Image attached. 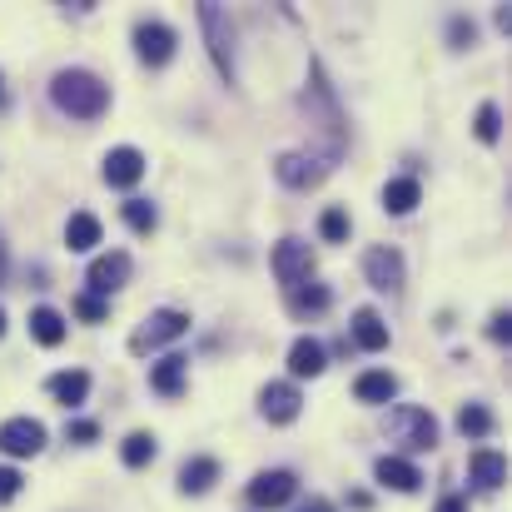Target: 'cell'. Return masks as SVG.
I'll use <instances>...</instances> for the list:
<instances>
[{
  "label": "cell",
  "mask_w": 512,
  "mask_h": 512,
  "mask_svg": "<svg viewBox=\"0 0 512 512\" xmlns=\"http://www.w3.org/2000/svg\"><path fill=\"white\" fill-rule=\"evenodd\" d=\"M50 100H55V110L70 115V120H100L105 105H110V85H105L95 70H55Z\"/></svg>",
  "instance_id": "obj_1"
},
{
  "label": "cell",
  "mask_w": 512,
  "mask_h": 512,
  "mask_svg": "<svg viewBox=\"0 0 512 512\" xmlns=\"http://www.w3.org/2000/svg\"><path fill=\"white\" fill-rule=\"evenodd\" d=\"M304 115H309V125H319L324 135H329V160H339L343 155V110L339 100H334V85L324 80V70L314 65V85L304 90Z\"/></svg>",
  "instance_id": "obj_2"
},
{
  "label": "cell",
  "mask_w": 512,
  "mask_h": 512,
  "mask_svg": "<svg viewBox=\"0 0 512 512\" xmlns=\"http://www.w3.org/2000/svg\"><path fill=\"white\" fill-rule=\"evenodd\" d=\"M199 25H204V35H209V55H214L224 85H234V80H239V65H234V30H229V15H224L214 0H204V5H199Z\"/></svg>",
  "instance_id": "obj_3"
},
{
  "label": "cell",
  "mask_w": 512,
  "mask_h": 512,
  "mask_svg": "<svg viewBox=\"0 0 512 512\" xmlns=\"http://www.w3.org/2000/svg\"><path fill=\"white\" fill-rule=\"evenodd\" d=\"M388 433L403 448H413V453H433L438 448V418L428 408H393L388 413Z\"/></svg>",
  "instance_id": "obj_4"
},
{
  "label": "cell",
  "mask_w": 512,
  "mask_h": 512,
  "mask_svg": "<svg viewBox=\"0 0 512 512\" xmlns=\"http://www.w3.org/2000/svg\"><path fill=\"white\" fill-rule=\"evenodd\" d=\"M189 334V314H179V309H155L135 334H130V353H155V348H165V343H174V339H184Z\"/></svg>",
  "instance_id": "obj_5"
},
{
  "label": "cell",
  "mask_w": 512,
  "mask_h": 512,
  "mask_svg": "<svg viewBox=\"0 0 512 512\" xmlns=\"http://www.w3.org/2000/svg\"><path fill=\"white\" fill-rule=\"evenodd\" d=\"M269 264H274V279H279L284 289H299V284H309V274H314V249H309L304 239H284Z\"/></svg>",
  "instance_id": "obj_6"
},
{
  "label": "cell",
  "mask_w": 512,
  "mask_h": 512,
  "mask_svg": "<svg viewBox=\"0 0 512 512\" xmlns=\"http://www.w3.org/2000/svg\"><path fill=\"white\" fill-rule=\"evenodd\" d=\"M174 45H179V35H174L165 20H140V25H135V55H140L150 70L170 65V60H174Z\"/></svg>",
  "instance_id": "obj_7"
},
{
  "label": "cell",
  "mask_w": 512,
  "mask_h": 512,
  "mask_svg": "<svg viewBox=\"0 0 512 512\" xmlns=\"http://www.w3.org/2000/svg\"><path fill=\"white\" fill-rule=\"evenodd\" d=\"M45 448V423L40 418H5L0 423V453L5 458H35Z\"/></svg>",
  "instance_id": "obj_8"
},
{
  "label": "cell",
  "mask_w": 512,
  "mask_h": 512,
  "mask_svg": "<svg viewBox=\"0 0 512 512\" xmlns=\"http://www.w3.org/2000/svg\"><path fill=\"white\" fill-rule=\"evenodd\" d=\"M329 170H334V165H329L324 155H304V150H289V155H279V160H274L279 184H289V189H314Z\"/></svg>",
  "instance_id": "obj_9"
},
{
  "label": "cell",
  "mask_w": 512,
  "mask_h": 512,
  "mask_svg": "<svg viewBox=\"0 0 512 512\" xmlns=\"http://www.w3.org/2000/svg\"><path fill=\"white\" fill-rule=\"evenodd\" d=\"M363 274H368V284H373L378 294H398V289H403V254L388 249V244H373V249L363 254Z\"/></svg>",
  "instance_id": "obj_10"
},
{
  "label": "cell",
  "mask_w": 512,
  "mask_h": 512,
  "mask_svg": "<svg viewBox=\"0 0 512 512\" xmlns=\"http://www.w3.org/2000/svg\"><path fill=\"white\" fill-rule=\"evenodd\" d=\"M294 493H299V478H294L289 468H269V473H259V478L249 483V503H254V508H264V512L284 508Z\"/></svg>",
  "instance_id": "obj_11"
},
{
  "label": "cell",
  "mask_w": 512,
  "mask_h": 512,
  "mask_svg": "<svg viewBox=\"0 0 512 512\" xmlns=\"http://www.w3.org/2000/svg\"><path fill=\"white\" fill-rule=\"evenodd\" d=\"M85 294H95V299H105V294H115V289H125L130 284V254H100L95 264H90V274H85Z\"/></svg>",
  "instance_id": "obj_12"
},
{
  "label": "cell",
  "mask_w": 512,
  "mask_h": 512,
  "mask_svg": "<svg viewBox=\"0 0 512 512\" xmlns=\"http://www.w3.org/2000/svg\"><path fill=\"white\" fill-rule=\"evenodd\" d=\"M100 174H105V184H110V189H135V184L145 179V155H140L135 145H120V150H110V155H105Z\"/></svg>",
  "instance_id": "obj_13"
},
{
  "label": "cell",
  "mask_w": 512,
  "mask_h": 512,
  "mask_svg": "<svg viewBox=\"0 0 512 512\" xmlns=\"http://www.w3.org/2000/svg\"><path fill=\"white\" fill-rule=\"evenodd\" d=\"M299 408H304V398H299L294 383H264V388H259V413H264L269 423H294Z\"/></svg>",
  "instance_id": "obj_14"
},
{
  "label": "cell",
  "mask_w": 512,
  "mask_h": 512,
  "mask_svg": "<svg viewBox=\"0 0 512 512\" xmlns=\"http://www.w3.org/2000/svg\"><path fill=\"white\" fill-rule=\"evenodd\" d=\"M468 483H473L478 493H498V488L508 483V458H503L498 448H478V453L468 458Z\"/></svg>",
  "instance_id": "obj_15"
},
{
  "label": "cell",
  "mask_w": 512,
  "mask_h": 512,
  "mask_svg": "<svg viewBox=\"0 0 512 512\" xmlns=\"http://www.w3.org/2000/svg\"><path fill=\"white\" fill-rule=\"evenodd\" d=\"M373 478H378L383 488H393V493H418V488H423V473H418L408 458H393V453L373 463Z\"/></svg>",
  "instance_id": "obj_16"
},
{
  "label": "cell",
  "mask_w": 512,
  "mask_h": 512,
  "mask_svg": "<svg viewBox=\"0 0 512 512\" xmlns=\"http://www.w3.org/2000/svg\"><path fill=\"white\" fill-rule=\"evenodd\" d=\"M353 398L358 403H393L398 398V378L388 373V368H368V373H358V383H353Z\"/></svg>",
  "instance_id": "obj_17"
},
{
  "label": "cell",
  "mask_w": 512,
  "mask_h": 512,
  "mask_svg": "<svg viewBox=\"0 0 512 512\" xmlns=\"http://www.w3.org/2000/svg\"><path fill=\"white\" fill-rule=\"evenodd\" d=\"M214 483H219V463H214V458H189V463L179 468V493H184V498H204Z\"/></svg>",
  "instance_id": "obj_18"
},
{
  "label": "cell",
  "mask_w": 512,
  "mask_h": 512,
  "mask_svg": "<svg viewBox=\"0 0 512 512\" xmlns=\"http://www.w3.org/2000/svg\"><path fill=\"white\" fill-rule=\"evenodd\" d=\"M324 368H329L324 343L319 339H294V348H289V373H294V378H319Z\"/></svg>",
  "instance_id": "obj_19"
},
{
  "label": "cell",
  "mask_w": 512,
  "mask_h": 512,
  "mask_svg": "<svg viewBox=\"0 0 512 512\" xmlns=\"http://www.w3.org/2000/svg\"><path fill=\"white\" fill-rule=\"evenodd\" d=\"M348 329H353V343H358L363 353H383V348H388V324L378 319V309H358Z\"/></svg>",
  "instance_id": "obj_20"
},
{
  "label": "cell",
  "mask_w": 512,
  "mask_h": 512,
  "mask_svg": "<svg viewBox=\"0 0 512 512\" xmlns=\"http://www.w3.org/2000/svg\"><path fill=\"white\" fill-rule=\"evenodd\" d=\"M184 373H189V358L165 353V358L150 368V388H155V393H165V398H179V393H184Z\"/></svg>",
  "instance_id": "obj_21"
},
{
  "label": "cell",
  "mask_w": 512,
  "mask_h": 512,
  "mask_svg": "<svg viewBox=\"0 0 512 512\" xmlns=\"http://www.w3.org/2000/svg\"><path fill=\"white\" fill-rule=\"evenodd\" d=\"M45 388H50V398H55V403H65V408H80V403L90 398V373H80V368H65V373H55Z\"/></svg>",
  "instance_id": "obj_22"
},
{
  "label": "cell",
  "mask_w": 512,
  "mask_h": 512,
  "mask_svg": "<svg viewBox=\"0 0 512 512\" xmlns=\"http://www.w3.org/2000/svg\"><path fill=\"white\" fill-rule=\"evenodd\" d=\"M289 294V314L294 319H304V314H324L329 304H334V294L324 289V284H299V289H284Z\"/></svg>",
  "instance_id": "obj_23"
},
{
  "label": "cell",
  "mask_w": 512,
  "mask_h": 512,
  "mask_svg": "<svg viewBox=\"0 0 512 512\" xmlns=\"http://www.w3.org/2000/svg\"><path fill=\"white\" fill-rule=\"evenodd\" d=\"M30 339L45 343V348H55V343H65V314L60 309H30Z\"/></svg>",
  "instance_id": "obj_24"
},
{
  "label": "cell",
  "mask_w": 512,
  "mask_h": 512,
  "mask_svg": "<svg viewBox=\"0 0 512 512\" xmlns=\"http://www.w3.org/2000/svg\"><path fill=\"white\" fill-rule=\"evenodd\" d=\"M418 199H423L418 179H388V184H383V209H388V214H413Z\"/></svg>",
  "instance_id": "obj_25"
},
{
  "label": "cell",
  "mask_w": 512,
  "mask_h": 512,
  "mask_svg": "<svg viewBox=\"0 0 512 512\" xmlns=\"http://www.w3.org/2000/svg\"><path fill=\"white\" fill-rule=\"evenodd\" d=\"M65 244H70V254H90V249L100 244V219H95V214H70Z\"/></svg>",
  "instance_id": "obj_26"
},
{
  "label": "cell",
  "mask_w": 512,
  "mask_h": 512,
  "mask_svg": "<svg viewBox=\"0 0 512 512\" xmlns=\"http://www.w3.org/2000/svg\"><path fill=\"white\" fill-rule=\"evenodd\" d=\"M155 453H160L155 433H130V438H125V448H120L125 468H145V463H155Z\"/></svg>",
  "instance_id": "obj_27"
},
{
  "label": "cell",
  "mask_w": 512,
  "mask_h": 512,
  "mask_svg": "<svg viewBox=\"0 0 512 512\" xmlns=\"http://www.w3.org/2000/svg\"><path fill=\"white\" fill-rule=\"evenodd\" d=\"M125 224L135 229V234H155V224H160V209L150 204V199H125Z\"/></svg>",
  "instance_id": "obj_28"
},
{
  "label": "cell",
  "mask_w": 512,
  "mask_h": 512,
  "mask_svg": "<svg viewBox=\"0 0 512 512\" xmlns=\"http://www.w3.org/2000/svg\"><path fill=\"white\" fill-rule=\"evenodd\" d=\"M458 433H463V438H488V433H493V413H488L483 403H468V408L458 413Z\"/></svg>",
  "instance_id": "obj_29"
},
{
  "label": "cell",
  "mask_w": 512,
  "mask_h": 512,
  "mask_svg": "<svg viewBox=\"0 0 512 512\" xmlns=\"http://www.w3.org/2000/svg\"><path fill=\"white\" fill-rule=\"evenodd\" d=\"M348 229H353V219H348V209H339V204L319 214V234H324L329 244H348Z\"/></svg>",
  "instance_id": "obj_30"
},
{
  "label": "cell",
  "mask_w": 512,
  "mask_h": 512,
  "mask_svg": "<svg viewBox=\"0 0 512 512\" xmlns=\"http://www.w3.org/2000/svg\"><path fill=\"white\" fill-rule=\"evenodd\" d=\"M473 130H478V140H483V145H498V140H503V110H498V105H478Z\"/></svg>",
  "instance_id": "obj_31"
},
{
  "label": "cell",
  "mask_w": 512,
  "mask_h": 512,
  "mask_svg": "<svg viewBox=\"0 0 512 512\" xmlns=\"http://www.w3.org/2000/svg\"><path fill=\"white\" fill-rule=\"evenodd\" d=\"M448 35H453V45H458V50H468V45L478 40V25H473L468 15H453V20H448Z\"/></svg>",
  "instance_id": "obj_32"
},
{
  "label": "cell",
  "mask_w": 512,
  "mask_h": 512,
  "mask_svg": "<svg viewBox=\"0 0 512 512\" xmlns=\"http://www.w3.org/2000/svg\"><path fill=\"white\" fill-rule=\"evenodd\" d=\"M75 314H80L85 324H105V314H110V309H105V299H95V294H80V299H75Z\"/></svg>",
  "instance_id": "obj_33"
},
{
  "label": "cell",
  "mask_w": 512,
  "mask_h": 512,
  "mask_svg": "<svg viewBox=\"0 0 512 512\" xmlns=\"http://www.w3.org/2000/svg\"><path fill=\"white\" fill-rule=\"evenodd\" d=\"M20 488H25V478H20L15 468H0V508H5V503H15V498H20Z\"/></svg>",
  "instance_id": "obj_34"
},
{
  "label": "cell",
  "mask_w": 512,
  "mask_h": 512,
  "mask_svg": "<svg viewBox=\"0 0 512 512\" xmlns=\"http://www.w3.org/2000/svg\"><path fill=\"white\" fill-rule=\"evenodd\" d=\"M65 438H70V443H95V438H100V428H95L90 418H75V423L65 428Z\"/></svg>",
  "instance_id": "obj_35"
},
{
  "label": "cell",
  "mask_w": 512,
  "mask_h": 512,
  "mask_svg": "<svg viewBox=\"0 0 512 512\" xmlns=\"http://www.w3.org/2000/svg\"><path fill=\"white\" fill-rule=\"evenodd\" d=\"M488 339H493V343H508L512 339V314H493V319H488Z\"/></svg>",
  "instance_id": "obj_36"
},
{
  "label": "cell",
  "mask_w": 512,
  "mask_h": 512,
  "mask_svg": "<svg viewBox=\"0 0 512 512\" xmlns=\"http://www.w3.org/2000/svg\"><path fill=\"white\" fill-rule=\"evenodd\" d=\"M294 512H334V503H324V498H309V503H299Z\"/></svg>",
  "instance_id": "obj_37"
},
{
  "label": "cell",
  "mask_w": 512,
  "mask_h": 512,
  "mask_svg": "<svg viewBox=\"0 0 512 512\" xmlns=\"http://www.w3.org/2000/svg\"><path fill=\"white\" fill-rule=\"evenodd\" d=\"M438 512H468V498H443Z\"/></svg>",
  "instance_id": "obj_38"
},
{
  "label": "cell",
  "mask_w": 512,
  "mask_h": 512,
  "mask_svg": "<svg viewBox=\"0 0 512 512\" xmlns=\"http://www.w3.org/2000/svg\"><path fill=\"white\" fill-rule=\"evenodd\" d=\"M0 284H5V244H0Z\"/></svg>",
  "instance_id": "obj_39"
},
{
  "label": "cell",
  "mask_w": 512,
  "mask_h": 512,
  "mask_svg": "<svg viewBox=\"0 0 512 512\" xmlns=\"http://www.w3.org/2000/svg\"><path fill=\"white\" fill-rule=\"evenodd\" d=\"M0 334H5V309H0Z\"/></svg>",
  "instance_id": "obj_40"
},
{
  "label": "cell",
  "mask_w": 512,
  "mask_h": 512,
  "mask_svg": "<svg viewBox=\"0 0 512 512\" xmlns=\"http://www.w3.org/2000/svg\"><path fill=\"white\" fill-rule=\"evenodd\" d=\"M0 100H5V90H0Z\"/></svg>",
  "instance_id": "obj_41"
}]
</instances>
